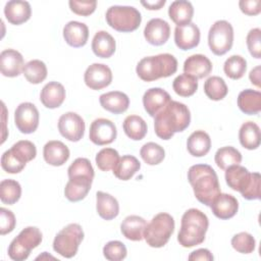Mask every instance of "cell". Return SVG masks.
<instances>
[{
	"mask_svg": "<svg viewBox=\"0 0 261 261\" xmlns=\"http://www.w3.org/2000/svg\"><path fill=\"white\" fill-rule=\"evenodd\" d=\"M191 122V112L184 103L171 100L154 117V130L158 138L169 140L175 133L184 132Z\"/></svg>",
	"mask_w": 261,
	"mask_h": 261,
	"instance_id": "cell-1",
	"label": "cell"
},
{
	"mask_svg": "<svg viewBox=\"0 0 261 261\" xmlns=\"http://www.w3.org/2000/svg\"><path fill=\"white\" fill-rule=\"evenodd\" d=\"M188 179L199 202L210 206L214 198L221 193L218 176L208 164H195L189 168Z\"/></svg>",
	"mask_w": 261,
	"mask_h": 261,
	"instance_id": "cell-2",
	"label": "cell"
},
{
	"mask_svg": "<svg viewBox=\"0 0 261 261\" xmlns=\"http://www.w3.org/2000/svg\"><path fill=\"white\" fill-rule=\"evenodd\" d=\"M208 226L209 220L207 215L199 209L191 208L181 216L177 242L184 248L198 246L204 242Z\"/></svg>",
	"mask_w": 261,
	"mask_h": 261,
	"instance_id": "cell-3",
	"label": "cell"
},
{
	"mask_svg": "<svg viewBox=\"0 0 261 261\" xmlns=\"http://www.w3.org/2000/svg\"><path fill=\"white\" fill-rule=\"evenodd\" d=\"M176 70L177 60L169 53L144 57L136 67L138 76L144 82H153L161 77H168L175 73Z\"/></svg>",
	"mask_w": 261,
	"mask_h": 261,
	"instance_id": "cell-4",
	"label": "cell"
},
{
	"mask_svg": "<svg viewBox=\"0 0 261 261\" xmlns=\"http://www.w3.org/2000/svg\"><path fill=\"white\" fill-rule=\"evenodd\" d=\"M174 219L165 212L156 214L144 230V239L152 248H161L167 244L174 231Z\"/></svg>",
	"mask_w": 261,
	"mask_h": 261,
	"instance_id": "cell-5",
	"label": "cell"
},
{
	"mask_svg": "<svg viewBox=\"0 0 261 261\" xmlns=\"http://www.w3.org/2000/svg\"><path fill=\"white\" fill-rule=\"evenodd\" d=\"M105 17L112 29L122 33L136 31L142 21L141 12L134 6H110L106 11Z\"/></svg>",
	"mask_w": 261,
	"mask_h": 261,
	"instance_id": "cell-6",
	"label": "cell"
},
{
	"mask_svg": "<svg viewBox=\"0 0 261 261\" xmlns=\"http://www.w3.org/2000/svg\"><path fill=\"white\" fill-rule=\"evenodd\" d=\"M42 232L36 226L23 228L16 238H14L8 247V256L14 261H23L28 259L33 249L42 243Z\"/></svg>",
	"mask_w": 261,
	"mask_h": 261,
	"instance_id": "cell-7",
	"label": "cell"
},
{
	"mask_svg": "<svg viewBox=\"0 0 261 261\" xmlns=\"http://www.w3.org/2000/svg\"><path fill=\"white\" fill-rule=\"evenodd\" d=\"M84 240V230L77 223H69L64 226L54 238L53 250L64 258H72Z\"/></svg>",
	"mask_w": 261,
	"mask_h": 261,
	"instance_id": "cell-8",
	"label": "cell"
},
{
	"mask_svg": "<svg viewBox=\"0 0 261 261\" xmlns=\"http://www.w3.org/2000/svg\"><path fill=\"white\" fill-rule=\"evenodd\" d=\"M233 44V29L226 20L215 21L208 33V45L213 54L217 56L228 52Z\"/></svg>",
	"mask_w": 261,
	"mask_h": 261,
	"instance_id": "cell-9",
	"label": "cell"
},
{
	"mask_svg": "<svg viewBox=\"0 0 261 261\" xmlns=\"http://www.w3.org/2000/svg\"><path fill=\"white\" fill-rule=\"evenodd\" d=\"M39 111L31 102L20 103L14 111V123L22 134L34 133L39 125Z\"/></svg>",
	"mask_w": 261,
	"mask_h": 261,
	"instance_id": "cell-10",
	"label": "cell"
},
{
	"mask_svg": "<svg viewBox=\"0 0 261 261\" xmlns=\"http://www.w3.org/2000/svg\"><path fill=\"white\" fill-rule=\"evenodd\" d=\"M85 121L75 112H66L58 119V130L60 135L70 142H79L85 134Z\"/></svg>",
	"mask_w": 261,
	"mask_h": 261,
	"instance_id": "cell-11",
	"label": "cell"
},
{
	"mask_svg": "<svg viewBox=\"0 0 261 261\" xmlns=\"http://www.w3.org/2000/svg\"><path fill=\"white\" fill-rule=\"evenodd\" d=\"M117 136L115 124L107 118H97L91 125L89 130V139L98 146L111 144Z\"/></svg>",
	"mask_w": 261,
	"mask_h": 261,
	"instance_id": "cell-12",
	"label": "cell"
},
{
	"mask_svg": "<svg viewBox=\"0 0 261 261\" xmlns=\"http://www.w3.org/2000/svg\"><path fill=\"white\" fill-rule=\"evenodd\" d=\"M84 81L92 90H101L108 87L112 82V71L103 63H93L85 71Z\"/></svg>",
	"mask_w": 261,
	"mask_h": 261,
	"instance_id": "cell-13",
	"label": "cell"
},
{
	"mask_svg": "<svg viewBox=\"0 0 261 261\" xmlns=\"http://www.w3.org/2000/svg\"><path fill=\"white\" fill-rule=\"evenodd\" d=\"M254 177V172L251 173L249 170L240 165H230L225 169V181L227 186L233 190L238 191L243 195L251 185Z\"/></svg>",
	"mask_w": 261,
	"mask_h": 261,
	"instance_id": "cell-14",
	"label": "cell"
},
{
	"mask_svg": "<svg viewBox=\"0 0 261 261\" xmlns=\"http://www.w3.org/2000/svg\"><path fill=\"white\" fill-rule=\"evenodd\" d=\"M170 36V27L167 21L162 18L150 19L145 29L144 37L146 41L154 46H161L165 44Z\"/></svg>",
	"mask_w": 261,
	"mask_h": 261,
	"instance_id": "cell-15",
	"label": "cell"
},
{
	"mask_svg": "<svg viewBox=\"0 0 261 261\" xmlns=\"http://www.w3.org/2000/svg\"><path fill=\"white\" fill-rule=\"evenodd\" d=\"M210 208L217 218L225 220L237 214L239 210V202L237 198L230 194L219 193L210 204Z\"/></svg>",
	"mask_w": 261,
	"mask_h": 261,
	"instance_id": "cell-16",
	"label": "cell"
},
{
	"mask_svg": "<svg viewBox=\"0 0 261 261\" xmlns=\"http://www.w3.org/2000/svg\"><path fill=\"white\" fill-rule=\"evenodd\" d=\"M170 101V95L161 88H151L147 90L143 96L144 108L152 117H155V115L160 112Z\"/></svg>",
	"mask_w": 261,
	"mask_h": 261,
	"instance_id": "cell-17",
	"label": "cell"
},
{
	"mask_svg": "<svg viewBox=\"0 0 261 261\" xmlns=\"http://www.w3.org/2000/svg\"><path fill=\"white\" fill-rule=\"evenodd\" d=\"M174 42L175 45L184 51L197 47L200 42V30L198 25L194 22H190L186 25L175 27Z\"/></svg>",
	"mask_w": 261,
	"mask_h": 261,
	"instance_id": "cell-18",
	"label": "cell"
},
{
	"mask_svg": "<svg viewBox=\"0 0 261 261\" xmlns=\"http://www.w3.org/2000/svg\"><path fill=\"white\" fill-rule=\"evenodd\" d=\"M1 73L4 76L14 77L21 73L24 67L22 55L14 49L3 50L0 54Z\"/></svg>",
	"mask_w": 261,
	"mask_h": 261,
	"instance_id": "cell-19",
	"label": "cell"
},
{
	"mask_svg": "<svg viewBox=\"0 0 261 261\" xmlns=\"http://www.w3.org/2000/svg\"><path fill=\"white\" fill-rule=\"evenodd\" d=\"M4 14L8 22L18 25L30 19L32 8L28 1L11 0L5 4Z\"/></svg>",
	"mask_w": 261,
	"mask_h": 261,
	"instance_id": "cell-20",
	"label": "cell"
},
{
	"mask_svg": "<svg viewBox=\"0 0 261 261\" xmlns=\"http://www.w3.org/2000/svg\"><path fill=\"white\" fill-rule=\"evenodd\" d=\"M63 38L65 42L74 48L83 47L89 38V29L84 22L71 20L63 28Z\"/></svg>",
	"mask_w": 261,
	"mask_h": 261,
	"instance_id": "cell-21",
	"label": "cell"
},
{
	"mask_svg": "<svg viewBox=\"0 0 261 261\" xmlns=\"http://www.w3.org/2000/svg\"><path fill=\"white\" fill-rule=\"evenodd\" d=\"M68 178L64 188L65 198L70 202H77L85 199L91 190L93 179L85 176H72Z\"/></svg>",
	"mask_w": 261,
	"mask_h": 261,
	"instance_id": "cell-22",
	"label": "cell"
},
{
	"mask_svg": "<svg viewBox=\"0 0 261 261\" xmlns=\"http://www.w3.org/2000/svg\"><path fill=\"white\" fill-rule=\"evenodd\" d=\"M40 100L46 108H58L65 100V89L58 82H49L41 90Z\"/></svg>",
	"mask_w": 261,
	"mask_h": 261,
	"instance_id": "cell-23",
	"label": "cell"
},
{
	"mask_svg": "<svg viewBox=\"0 0 261 261\" xmlns=\"http://www.w3.org/2000/svg\"><path fill=\"white\" fill-rule=\"evenodd\" d=\"M68 147L60 141H49L45 144L43 149V156L45 161L52 166H61L69 158Z\"/></svg>",
	"mask_w": 261,
	"mask_h": 261,
	"instance_id": "cell-24",
	"label": "cell"
},
{
	"mask_svg": "<svg viewBox=\"0 0 261 261\" xmlns=\"http://www.w3.org/2000/svg\"><path fill=\"white\" fill-rule=\"evenodd\" d=\"M184 71L197 80L204 79L212 71V63L205 55L194 54L185 60Z\"/></svg>",
	"mask_w": 261,
	"mask_h": 261,
	"instance_id": "cell-25",
	"label": "cell"
},
{
	"mask_svg": "<svg viewBox=\"0 0 261 261\" xmlns=\"http://www.w3.org/2000/svg\"><path fill=\"white\" fill-rule=\"evenodd\" d=\"M99 101L103 109L114 114L123 113L129 106V98L126 94L120 91L104 93L100 96Z\"/></svg>",
	"mask_w": 261,
	"mask_h": 261,
	"instance_id": "cell-26",
	"label": "cell"
},
{
	"mask_svg": "<svg viewBox=\"0 0 261 261\" xmlns=\"http://www.w3.org/2000/svg\"><path fill=\"white\" fill-rule=\"evenodd\" d=\"M147 226V221L138 215L126 216L121 224L120 231L124 238L129 241H142L144 239V230Z\"/></svg>",
	"mask_w": 261,
	"mask_h": 261,
	"instance_id": "cell-27",
	"label": "cell"
},
{
	"mask_svg": "<svg viewBox=\"0 0 261 261\" xmlns=\"http://www.w3.org/2000/svg\"><path fill=\"white\" fill-rule=\"evenodd\" d=\"M96 209L101 218L111 220L118 215L119 204L110 194L99 191L96 193Z\"/></svg>",
	"mask_w": 261,
	"mask_h": 261,
	"instance_id": "cell-28",
	"label": "cell"
},
{
	"mask_svg": "<svg viewBox=\"0 0 261 261\" xmlns=\"http://www.w3.org/2000/svg\"><path fill=\"white\" fill-rule=\"evenodd\" d=\"M116 48L114 38L106 31H99L92 40V50L94 54L100 58L111 57Z\"/></svg>",
	"mask_w": 261,
	"mask_h": 261,
	"instance_id": "cell-29",
	"label": "cell"
},
{
	"mask_svg": "<svg viewBox=\"0 0 261 261\" xmlns=\"http://www.w3.org/2000/svg\"><path fill=\"white\" fill-rule=\"evenodd\" d=\"M168 15L176 27L186 25L192 21L194 7L190 1L176 0L170 4L168 8Z\"/></svg>",
	"mask_w": 261,
	"mask_h": 261,
	"instance_id": "cell-30",
	"label": "cell"
},
{
	"mask_svg": "<svg viewBox=\"0 0 261 261\" xmlns=\"http://www.w3.org/2000/svg\"><path fill=\"white\" fill-rule=\"evenodd\" d=\"M211 148L210 136L204 130H196L190 135L187 141V149L194 157H202L208 154Z\"/></svg>",
	"mask_w": 261,
	"mask_h": 261,
	"instance_id": "cell-31",
	"label": "cell"
},
{
	"mask_svg": "<svg viewBox=\"0 0 261 261\" xmlns=\"http://www.w3.org/2000/svg\"><path fill=\"white\" fill-rule=\"evenodd\" d=\"M238 106L245 114H258L261 110V93L252 89L242 91L238 96Z\"/></svg>",
	"mask_w": 261,
	"mask_h": 261,
	"instance_id": "cell-32",
	"label": "cell"
},
{
	"mask_svg": "<svg viewBox=\"0 0 261 261\" xmlns=\"http://www.w3.org/2000/svg\"><path fill=\"white\" fill-rule=\"evenodd\" d=\"M239 140L244 148L248 150L257 149L261 141L260 127L258 124L253 121L244 122L239 130Z\"/></svg>",
	"mask_w": 261,
	"mask_h": 261,
	"instance_id": "cell-33",
	"label": "cell"
},
{
	"mask_svg": "<svg viewBox=\"0 0 261 261\" xmlns=\"http://www.w3.org/2000/svg\"><path fill=\"white\" fill-rule=\"evenodd\" d=\"M141 168L140 161L133 155H124L120 157L118 163L113 169V174L121 180L130 179Z\"/></svg>",
	"mask_w": 261,
	"mask_h": 261,
	"instance_id": "cell-34",
	"label": "cell"
},
{
	"mask_svg": "<svg viewBox=\"0 0 261 261\" xmlns=\"http://www.w3.org/2000/svg\"><path fill=\"white\" fill-rule=\"evenodd\" d=\"M122 127L125 135L134 141L142 140L148 130L146 121L139 115L126 116L123 120Z\"/></svg>",
	"mask_w": 261,
	"mask_h": 261,
	"instance_id": "cell-35",
	"label": "cell"
},
{
	"mask_svg": "<svg viewBox=\"0 0 261 261\" xmlns=\"http://www.w3.org/2000/svg\"><path fill=\"white\" fill-rule=\"evenodd\" d=\"M214 160L220 169L225 170L230 165L240 164L242 162V154L236 148L231 146H225L219 148L216 151Z\"/></svg>",
	"mask_w": 261,
	"mask_h": 261,
	"instance_id": "cell-36",
	"label": "cell"
},
{
	"mask_svg": "<svg viewBox=\"0 0 261 261\" xmlns=\"http://www.w3.org/2000/svg\"><path fill=\"white\" fill-rule=\"evenodd\" d=\"M204 92L209 99L213 101H219L227 95L228 89L222 77L212 75L208 77L204 83Z\"/></svg>",
	"mask_w": 261,
	"mask_h": 261,
	"instance_id": "cell-37",
	"label": "cell"
},
{
	"mask_svg": "<svg viewBox=\"0 0 261 261\" xmlns=\"http://www.w3.org/2000/svg\"><path fill=\"white\" fill-rule=\"evenodd\" d=\"M13 157L21 164L25 165L37 155V149L34 143L28 140H20L12 145L9 149Z\"/></svg>",
	"mask_w": 261,
	"mask_h": 261,
	"instance_id": "cell-38",
	"label": "cell"
},
{
	"mask_svg": "<svg viewBox=\"0 0 261 261\" xmlns=\"http://www.w3.org/2000/svg\"><path fill=\"white\" fill-rule=\"evenodd\" d=\"M22 73L29 83L37 85L47 77V66L43 61L33 59L24 64Z\"/></svg>",
	"mask_w": 261,
	"mask_h": 261,
	"instance_id": "cell-39",
	"label": "cell"
},
{
	"mask_svg": "<svg viewBox=\"0 0 261 261\" xmlns=\"http://www.w3.org/2000/svg\"><path fill=\"white\" fill-rule=\"evenodd\" d=\"M173 91L180 97L193 96L198 89V80L190 74L177 75L172 83Z\"/></svg>",
	"mask_w": 261,
	"mask_h": 261,
	"instance_id": "cell-40",
	"label": "cell"
},
{
	"mask_svg": "<svg viewBox=\"0 0 261 261\" xmlns=\"http://www.w3.org/2000/svg\"><path fill=\"white\" fill-rule=\"evenodd\" d=\"M21 196V187L14 179H3L0 182V199L2 203L13 205Z\"/></svg>",
	"mask_w": 261,
	"mask_h": 261,
	"instance_id": "cell-41",
	"label": "cell"
},
{
	"mask_svg": "<svg viewBox=\"0 0 261 261\" xmlns=\"http://www.w3.org/2000/svg\"><path fill=\"white\" fill-rule=\"evenodd\" d=\"M223 70L225 75L229 79L240 80L247 70V61L241 55H231L225 60Z\"/></svg>",
	"mask_w": 261,
	"mask_h": 261,
	"instance_id": "cell-42",
	"label": "cell"
},
{
	"mask_svg": "<svg viewBox=\"0 0 261 261\" xmlns=\"http://www.w3.org/2000/svg\"><path fill=\"white\" fill-rule=\"evenodd\" d=\"M140 155L144 162L148 165H157L163 161L165 157V151L159 144L149 142L142 146Z\"/></svg>",
	"mask_w": 261,
	"mask_h": 261,
	"instance_id": "cell-43",
	"label": "cell"
},
{
	"mask_svg": "<svg viewBox=\"0 0 261 261\" xmlns=\"http://www.w3.org/2000/svg\"><path fill=\"white\" fill-rule=\"evenodd\" d=\"M120 157L118 152L113 148H103L96 155V164L102 171L113 170Z\"/></svg>",
	"mask_w": 261,
	"mask_h": 261,
	"instance_id": "cell-44",
	"label": "cell"
},
{
	"mask_svg": "<svg viewBox=\"0 0 261 261\" xmlns=\"http://www.w3.org/2000/svg\"><path fill=\"white\" fill-rule=\"evenodd\" d=\"M231 246L239 253L250 254L256 248V241L251 233L242 231L232 237Z\"/></svg>",
	"mask_w": 261,
	"mask_h": 261,
	"instance_id": "cell-45",
	"label": "cell"
},
{
	"mask_svg": "<svg viewBox=\"0 0 261 261\" xmlns=\"http://www.w3.org/2000/svg\"><path fill=\"white\" fill-rule=\"evenodd\" d=\"M68 177L72 176H85L94 179V168L87 158H76L68 167L67 169Z\"/></svg>",
	"mask_w": 261,
	"mask_h": 261,
	"instance_id": "cell-46",
	"label": "cell"
},
{
	"mask_svg": "<svg viewBox=\"0 0 261 261\" xmlns=\"http://www.w3.org/2000/svg\"><path fill=\"white\" fill-rule=\"evenodd\" d=\"M126 254V247L120 241H110L103 247V255L109 261L123 260Z\"/></svg>",
	"mask_w": 261,
	"mask_h": 261,
	"instance_id": "cell-47",
	"label": "cell"
},
{
	"mask_svg": "<svg viewBox=\"0 0 261 261\" xmlns=\"http://www.w3.org/2000/svg\"><path fill=\"white\" fill-rule=\"evenodd\" d=\"M247 46L250 54L256 58H261V31L259 28L250 30L247 35Z\"/></svg>",
	"mask_w": 261,
	"mask_h": 261,
	"instance_id": "cell-48",
	"label": "cell"
},
{
	"mask_svg": "<svg viewBox=\"0 0 261 261\" xmlns=\"http://www.w3.org/2000/svg\"><path fill=\"white\" fill-rule=\"evenodd\" d=\"M16 224L15 216L12 211L1 207L0 208V233L1 236L11 232Z\"/></svg>",
	"mask_w": 261,
	"mask_h": 261,
	"instance_id": "cell-49",
	"label": "cell"
},
{
	"mask_svg": "<svg viewBox=\"0 0 261 261\" xmlns=\"http://www.w3.org/2000/svg\"><path fill=\"white\" fill-rule=\"evenodd\" d=\"M70 10L82 16H88L92 14L97 6L96 1H76V0H70L68 2Z\"/></svg>",
	"mask_w": 261,
	"mask_h": 261,
	"instance_id": "cell-50",
	"label": "cell"
},
{
	"mask_svg": "<svg viewBox=\"0 0 261 261\" xmlns=\"http://www.w3.org/2000/svg\"><path fill=\"white\" fill-rule=\"evenodd\" d=\"M1 166L4 171L8 173H19L25 165L19 163L13 155L10 153L9 149L6 150L1 156Z\"/></svg>",
	"mask_w": 261,
	"mask_h": 261,
	"instance_id": "cell-51",
	"label": "cell"
},
{
	"mask_svg": "<svg viewBox=\"0 0 261 261\" xmlns=\"http://www.w3.org/2000/svg\"><path fill=\"white\" fill-rule=\"evenodd\" d=\"M239 6L241 11L247 15H257L261 11L260 0H241Z\"/></svg>",
	"mask_w": 261,
	"mask_h": 261,
	"instance_id": "cell-52",
	"label": "cell"
},
{
	"mask_svg": "<svg viewBox=\"0 0 261 261\" xmlns=\"http://www.w3.org/2000/svg\"><path fill=\"white\" fill-rule=\"evenodd\" d=\"M188 259L190 261H196V260H201V261H212L214 259L212 253L208 249H198L196 251H193Z\"/></svg>",
	"mask_w": 261,
	"mask_h": 261,
	"instance_id": "cell-53",
	"label": "cell"
},
{
	"mask_svg": "<svg viewBox=\"0 0 261 261\" xmlns=\"http://www.w3.org/2000/svg\"><path fill=\"white\" fill-rule=\"evenodd\" d=\"M166 3L165 0H157V1H141V4L149 9V10H159L160 8H162V6H164V4Z\"/></svg>",
	"mask_w": 261,
	"mask_h": 261,
	"instance_id": "cell-54",
	"label": "cell"
},
{
	"mask_svg": "<svg viewBox=\"0 0 261 261\" xmlns=\"http://www.w3.org/2000/svg\"><path fill=\"white\" fill-rule=\"evenodd\" d=\"M260 65H257L254 67L250 73H249V79L253 85H255L257 88H260Z\"/></svg>",
	"mask_w": 261,
	"mask_h": 261,
	"instance_id": "cell-55",
	"label": "cell"
}]
</instances>
